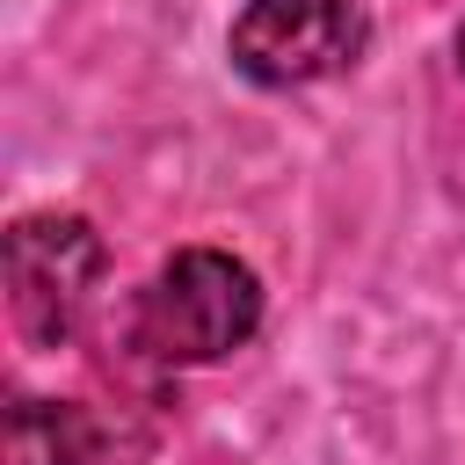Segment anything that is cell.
<instances>
[{
	"instance_id": "obj_1",
	"label": "cell",
	"mask_w": 465,
	"mask_h": 465,
	"mask_svg": "<svg viewBox=\"0 0 465 465\" xmlns=\"http://www.w3.org/2000/svg\"><path fill=\"white\" fill-rule=\"evenodd\" d=\"M262 327V276L225 247H182L131 312V334L160 363H218Z\"/></svg>"
},
{
	"instance_id": "obj_2",
	"label": "cell",
	"mask_w": 465,
	"mask_h": 465,
	"mask_svg": "<svg viewBox=\"0 0 465 465\" xmlns=\"http://www.w3.org/2000/svg\"><path fill=\"white\" fill-rule=\"evenodd\" d=\"M94 283H102V240L87 218L44 211L7 232V305L29 349H58L80 327Z\"/></svg>"
},
{
	"instance_id": "obj_3",
	"label": "cell",
	"mask_w": 465,
	"mask_h": 465,
	"mask_svg": "<svg viewBox=\"0 0 465 465\" xmlns=\"http://www.w3.org/2000/svg\"><path fill=\"white\" fill-rule=\"evenodd\" d=\"M371 22L356 0H247L232 22V65L254 87H312L363 58Z\"/></svg>"
},
{
	"instance_id": "obj_4",
	"label": "cell",
	"mask_w": 465,
	"mask_h": 465,
	"mask_svg": "<svg viewBox=\"0 0 465 465\" xmlns=\"http://www.w3.org/2000/svg\"><path fill=\"white\" fill-rule=\"evenodd\" d=\"M7 465H87V421H80V407L15 400V414H7Z\"/></svg>"
},
{
	"instance_id": "obj_5",
	"label": "cell",
	"mask_w": 465,
	"mask_h": 465,
	"mask_svg": "<svg viewBox=\"0 0 465 465\" xmlns=\"http://www.w3.org/2000/svg\"><path fill=\"white\" fill-rule=\"evenodd\" d=\"M458 65H465V29H458Z\"/></svg>"
}]
</instances>
